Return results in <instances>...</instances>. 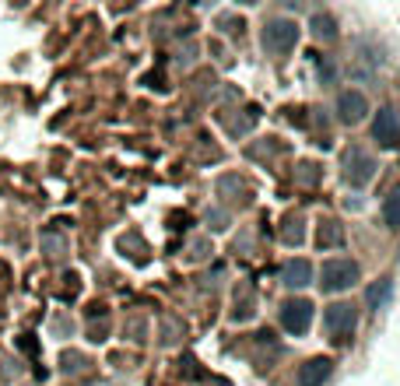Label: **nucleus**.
Instances as JSON below:
<instances>
[{
  "label": "nucleus",
  "mask_w": 400,
  "mask_h": 386,
  "mask_svg": "<svg viewBox=\"0 0 400 386\" xmlns=\"http://www.w3.org/2000/svg\"><path fill=\"white\" fill-rule=\"evenodd\" d=\"M313 32H316V39H334V36H337L334 18H330V14H316V18H313Z\"/></svg>",
  "instance_id": "obj_13"
},
{
  "label": "nucleus",
  "mask_w": 400,
  "mask_h": 386,
  "mask_svg": "<svg viewBox=\"0 0 400 386\" xmlns=\"http://www.w3.org/2000/svg\"><path fill=\"white\" fill-rule=\"evenodd\" d=\"M295 43H299V25H295V21L274 18V21L264 25V49H271V53H288V49H295Z\"/></svg>",
  "instance_id": "obj_2"
},
{
  "label": "nucleus",
  "mask_w": 400,
  "mask_h": 386,
  "mask_svg": "<svg viewBox=\"0 0 400 386\" xmlns=\"http://www.w3.org/2000/svg\"><path fill=\"white\" fill-rule=\"evenodd\" d=\"M302 235H306V228H302V221H288V228H284V243H302Z\"/></svg>",
  "instance_id": "obj_14"
},
{
  "label": "nucleus",
  "mask_w": 400,
  "mask_h": 386,
  "mask_svg": "<svg viewBox=\"0 0 400 386\" xmlns=\"http://www.w3.org/2000/svg\"><path fill=\"white\" fill-rule=\"evenodd\" d=\"M316 243H320L323 250L341 246V243H344V228H341L337 221H323V225H320V239H316Z\"/></svg>",
  "instance_id": "obj_11"
},
{
  "label": "nucleus",
  "mask_w": 400,
  "mask_h": 386,
  "mask_svg": "<svg viewBox=\"0 0 400 386\" xmlns=\"http://www.w3.org/2000/svg\"><path fill=\"white\" fill-rule=\"evenodd\" d=\"M355 281H359V263L355 260H326L323 263V292H348Z\"/></svg>",
  "instance_id": "obj_1"
},
{
  "label": "nucleus",
  "mask_w": 400,
  "mask_h": 386,
  "mask_svg": "<svg viewBox=\"0 0 400 386\" xmlns=\"http://www.w3.org/2000/svg\"><path fill=\"white\" fill-rule=\"evenodd\" d=\"M365 113H369V98H365L361 91H341V98H337V116H341V123H361Z\"/></svg>",
  "instance_id": "obj_7"
},
{
  "label": "nucleus",
  "mask_w": 400,
  "mask_h": 386,
  "mask_svg": "<svg viewBox=\"0 0 400 386\" xmlns=\"http://www.w3.org/2000/svg\"><path fill=\"white\" fill-rule=\"evenodd\" d=\"M341 166H344V179L351 186H365L376 176V162H372V155L365 148H348L344 158H341Z\"/></svg>",
  "instance_id": "obj_3"
},
{
  "label": "nucleus",
  "mask_w": 400,
  "mask_h": 386,
  "mask_svg": "<svg viewBox=\"0 0 400 386\" xmlns=\"http://www.w3.org/2000/svg\"><path fill=\"white\" fill-rule=\"evenodd\" d=\"M383 218H386L390 228H400V186L383 200Z\"/></svg>",
  "instance_id": "obj_12"
},
{
  "label": "nucleus",
  "mask_w": 400,
  "mask_h": 386,
  "mask_svg": "<svg viewBox=\"0 0 400 386\" xmlns=\"http://www.w3.org/2000/svg\"><path fill=\"white\" fill-rule=\"evenodd\" d=\"M355 323H359V313H355V305H348V302H337V305H330V309L323 313V327H326L334 337L351 334Z\"/></svg>",
  "instance_id": "obj_5"
},
{
  "label": "nucleus",
  "mask_w": 400,
  "mask_h": 386,
  "mask_svg": "<svg viewBox=\"0 0 400 386\" xmlns=\"http://www.w3.org/2000/svg\"><path fill=\"white\" fill-rule=\"evenodd\" d=\"M390 295H394V281H386V278H383V281H376V285L365 292V302H369V309H376V313H379V309L390 302Z\"/></svg>",
  "instance_id": "obj_10"
},
{
  "label": "nucleus",
  "mask_w": 400,
  "mask_h": 386,
  "mask_svg": "<svg viewBox=\"0 0 400 386\" xmlns=\"http://www.w3.org/2000/svg\"><path fill=\"white\" fill-rule=\"evenodd\" d=\"M313 323V302L309 299H291L281 305V327L288 334H306Z\"/></svg>",
  "instance_id": "obj_4"
},
{
  "label": "nucleus",
  "mask_w": 400,
  "mask_h": 386,
  "mask_svg": "<svg viewBox=\"0 0 400 386\" xmlns=\"http://www.w3.org/2000/svg\"><path fill=\"white\" fill-rule=\"evenodd\" d=\"M334 372V362L330 358H309L302 369H299V386H323Z\"/></svg>",
  "instance_id": "obj_9"
},
{
  "label": "nucleus",
  "mask_w": 400,
  "mask_h": 386,
  "mask_svg": "<svg viewBox=\"0 0 400 386\" xmlns=\"http://www.w3.org/2000/svg\"><path fill=\"white\" fill-rule=\"evenodd\" d=\"M313 281V263L309 260H288L281 267V285L284 288H306Z\"/></svg>",
  "instance_id": "obj_8"
},
{
  "label": "nucleus",
  "mask_w": 400,
  "mask_h": 386,
  "mask_svg": "<svg viewBox=\"0 0 400 386\" xmlns=\"http://www.w3.org/2000/svg\"><path fill=\"white\" fill-rule=\"evenodd\" d=\"M372 137L379 141V148H397V141H400V116H397V109L383 106V109L376 113Z\"/></svg>",
  "instance_id": "obj_6"
}]
</instances>
